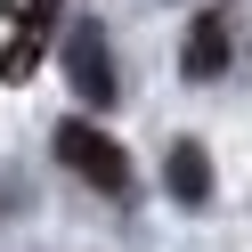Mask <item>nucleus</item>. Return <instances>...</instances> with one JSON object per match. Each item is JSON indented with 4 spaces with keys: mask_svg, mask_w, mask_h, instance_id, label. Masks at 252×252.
<instances>
[{
    "mask_svg": "<svg viewBox=\"0 0 252 252\" xmlns=\"http://www.w3.org/2000/svg\"><path fill=\"white\" fill-rule=\"evenodd\" d=\"M65 0H0V82H33Z\"/></svg>",
    "mask_w": 252,
    "mask_h": 252,
    "instance_id": "obj_1",
    "label": "nucleus"
},
{
    "mask_svg": "<svg viewBox=\"0 0 252 252\" xmlns=\"http://www.w3.org/2000/svg\"><path fill=\"white\" fill-rule=\"evenodd\" d=\"M57 163L73 179H90L98 195H130V155L98 130V122H57Z\"/></svg>",
    "mask_w": 252,
    "mask_h": 252,
    "instance_id": "obj_2",
    "label": "nucleus"
},
{
    "mask_svg": "<svg viewBox=\"0 0 252 252\" xmlns=\"http://www.w3.org/2000/svg\"><path fill=\"white\" fill-rule=\"evenodd\" d=\"M65 73H73V90H82V106H114V98H122V82H114V49H106V33H98L90 17L65 33Z\"/></svg>",
    "mask_w": 252,
    "mask_h": 252,
    "instance_id": "obj_3",
    "label": "nucleus"
},
{
    "mask_svg": "<svg viewBox=\"0 0 252 252\" xmlns=\"http://www.w3.org/2000/svg\"><path fill=\"white\" fill-rule=\"evenodd\" d=\"M228 57H236V33H228V17H220V8H203V17L187 25L179 73H187V82H212V73H228Z\"/></svg>",
    "mask_w": 252,
    "mask_h": 252,
    "instance_id": "obj_4",
    "label": "nucleus"
},
{
    "mask_svg": "<svg viewBox=\"0 0 252 252\" xmlns=\"http://www.w3.org/2000/svg\"><path fill=\"white\" fill-rule=\"evenodd\" d=\"M163 187H171V203H212V155L195 138H179L163 155Z\"/></svg>",
    "mask_w": 252,
    "mask_h": 252,
    "instance_id": "obj_5",
    "label": "nucleus"
}]
</instances>
